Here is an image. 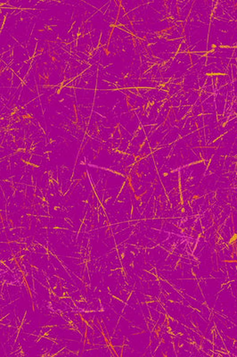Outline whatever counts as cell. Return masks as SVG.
I'll list each match as a JSON object with an SVG mask.
<instances>
[{
    "instance_id": "obj_1",
    "label": "cell",
    "mask_w": 237,
    "mask_h": 357,
    "mask_svg": "<svg viewBox=\"0 0 237 357\" xmlns=\"http://www.w3.org/2000/svg\"><path fill=\"white\" fill-rule=\"evenodd\" d=\"M193 3H194L193 1H178L179 21H181L182 23L186 22L187 21Z\"/></svg>"
},
{
    "instance_id": "obj_2",
    "label": "cell",
    "mask_w": 237,
    "mask_h": 357,
    "mask_svg": "<svg viewBox=\"0 0 237 357\" xmlns=\"http://www.w3.org/2000/svg\"><path fill=\"white\" fill-rule=\"evenodd\" d=\"M203 113L205 114H214L217 113L216 111V104H215V95L212 94L203 103H201Z\"/></svg>"
},
{
    "instance_id": "obj_3",
    "label": "cell",
    "mask_w": 237,
    "mask_h": 357,
    "mask_svg": "<svg viewBox=\"0 0 237 357\" xmlns=\"http://www.w3.org/2000/svg\"><path fill=\"white\" fill-rule=\"evenodd\" d=\"M215 95V104H216V111H217L218 115H224L225 103H226V97L222 96L220 94H214Z\"/></svg>"
},
{
    "instance_id": "obj_4",
    "label": "cell",
    "mask_w": 237,
    "mask_h": 357,
    "mask_svg": "<svg viewBox=\"0 0 237 357\" xmlns=\"http://www.w3.org/2000/svg\"><path fill=\"white\" fill-rule=\"evenodd\" d=\"M216 154V148H210V146H206V148H201V156L202 157V159L205 161V164L208 165L210 159L211 157Z\"/></svg>"
},
{
    "instance_id": "obj_5",
    "label": "cell",
    "mask_w": 237,
    "mask_h": 357,
    "mask_svg": "<svg viewBox=\"0 0 237 357\" xmlns=\"http://www.w3.org/2000/svg\"><path fill=\"white\" fill-rule=\"evenodd\" d=\"M233 82V80L226 74H218V80H217V84H216V90L220 89L221 87H224L227 84H230Z\"/></svg>"
},
{
    "instance_id": "obj_6",
    "label": "cell",
    "mask_w": 237,
    "mask_h": 357,
    "mask_svg": "<svg viewBox=\"0 0 237 357\" xmlns=\"http://www.w3.org/2000/svg\"><path fill=\"white\" fill-rule=\"evenodd\" d=\"M193 114V116H199V115H202L203 113V109H202V106H201V102L200 100H198L195 104L191 107V111H190Z\"/></svg>"
},
{
    "instance_id": "obj_7",
    "label": "cell",
    "mask_w": 237,
    "mask_h": 357,
    "mask_svg": "<svg viewBox=\"0 0 237 357\" xmlns=\"http://www.w3.org/2000/svg\"><path fill=\"white\" fill-rule=\"evenodd\" d=\"M170 103H171V106L172 107H179L181 106V97H178V95L171 97L169 98Z\"/></svg>"
},
{
    "instance_id": "obj_8",
    "label": "cell",
    "mask_w": 237,
    "mask_h": 357,
    "mask_svg": "<svg viewBox=\"0 0 237 357\" xmlns=\"http://www.w3.org/2000/svg\"><path fill=\"white\" fill-rule=\"evenodd\" d=\"M207 74H204V73H201V74L198 75V81H199V86L200 89L203 88L206 84V80H207Z\"/></svg>"
},
{
    "instance_id": "obj_9",
    "label": "cell",
    "mask_w": 237,
    "mask_h": 357,
    "mask_svg": "<svg viewBox=\"0 0 237 357\" xmlns=\"http://www.w3.org/2000/svg\"><path fill=\"white\" fill-rule=\"evenodd\" d=\"M178 53H189V46L185 40L181 43L179 49H178Z\"/></svg>"
},
{
    "instance_id": "obj_10",
    "label": "cell",
    "mask_w": 237,
    "mask_h": 357,
    "mask_svg": "<svg viewBox=\"0 0 237 357\" xmlns=\"http://www.w3.org/2000/svg\"><path fill=\"white\" fill-rule=\"evenodd\" d=\"M190 58H191L192 65H195L199 62V61L201 59V56L197 53H190Z\"/></svg>"
},
{
    "instance_id": "obj_11",
    "label": "cell",
    "mask_w": 237,
    "mask_h": 357,
    "mask_svg": "<svg viewBox=\"0 0 237 357\" xmlns=\"http://www.w3.org/2000/svg\"><path fill=\"white\" fill-rule=\"evenodd\" d=\"M22 84V80H20V77L17 76L16 73H14V77H13V87L14 88H18L19 86H20Z\"/></svg>"
},
{
    "instance_id": "obj_12",
    "label": "cell",
    "mask_w": 237,
    "mask_h": 357,
    "mask_svg": "<svg viewBox=\"0 0 237 357\" xmlns=\"http://www.w3.org/2000/svg\"><path fill=\"white\" fill-rule=\"evenodd\" d=\"M201 91V90H200ZM210 95H212V94H210V93H208V92H204V91H201V93H200V97H199V100L201 102V103H203L206 99H207Z\"/></svg>"
},
{
    "instance_id": "obj_13",
    "label": "cell",
    "mask_w": 237,
    "mask_h": 357,
    "mask_svg": "<svg viewBox=\"0 0 237 357\" xmlns=\"http://www.w3.org/2000/svg\"><path fill=\"white\" fill-rule=\"evenodd\" d=\"M213 85V80H212V76L210 74L207 77V80H206V84L205 86H212Z\"/></svg>"
},
{
    "instance_id": "obj_14",
    "label": "cell",
    "mask_w": 237,
    "mask_h": 357,
    "mask_svg": "<svg viewBox=\"0 0 237 357\" xmlns=\"http://www.w3.org/2000/svg\"><path fill=\"white\" fill-rule=\"evenodd\" d=\"M233 58H234V59H236V60H237V47H234V56H233Z\"/></svg>"
},
{
    "instance_id": "obj_15",
    "label": "cell",
    "mask_w": 237,
    "mask_h": 357,
    "mask_svg": "<svg viewBox=\"0 0 237 357\" xmlns=\"http://www.w3.org/2000/svg\"><path fill=\"white\" fill-rule=\"evenodd\" d=\"M236 67H237V62H236Z\"/></svg>"
}]
</instances>
